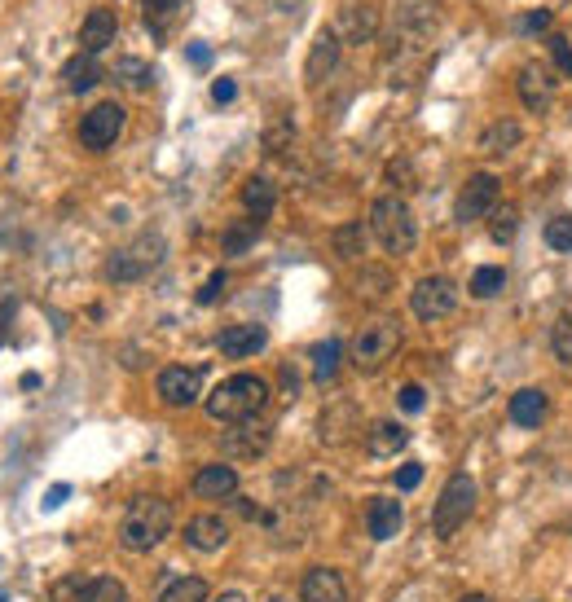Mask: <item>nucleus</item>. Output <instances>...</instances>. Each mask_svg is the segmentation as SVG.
Returning a JSON list of instances; mask_svg holds the SVG:
<instances>
[{
  "mask_svg": "<svg viewBox=\"0 0 572 602\" xmlns=\"http://www.w3.org/2000/svg\"><path fill=\"white\" fill-rule=\"evenodd\" d=\"M159 602H207V581L203 576H176L159 594Z\"/></svg>",
  "mask_w": 572,
  "mask_h": 602,
  "instance_id": "nucleus-29",
  "label": "nucleus"
},
{
  "mask_svg": "<svg viewBox=\"0 0 572 602\" xmlns=\"http://www.w3.org/2000/svg\"><path fill=\"white\" fill-rule=\"evenodd\" d=\"M418 484H423V466H418V462H410V466H401V471H396V488H401V493H414Z\"/></svg>",
  "mask_w": 572,
  "mask_h": 602,
  "instance_id": "nucleus-42",
  "label": "nucleus"
},
{
  "mask_svg": "<svg viewBox=\"0 0 572 602\" xmlns=\"http://www.w3.org/2000/svg\"><path fill=\"white\" fill-rule=\"evenodd\" d=\"M115 36H119V18L110 14V9H93V14L84 18V27H80V53H102V49H110L115 44Z\"/></svg>",
  "mask_w": 572,
  "mask_h": 602,
  "instance_id": "nucleus-15",
  "label": "nucleus"
},
{
  "mask_svg": "<svg viewBox=\"0 0 572 602\" xmlns=\"http://www.w3.org/2000/svg\"><path fill=\"white\" fill-rule=\"evenodd\" d=\"M198 392H203V374L190 370V365H168V370L159 374V400L172 409H185L194 405Z\"/></svg>",
  "mask_w": 572,
  "mask_h": 602,
  "instance_id": "nucleus-12",
  "label": "nucleus"
},
{
  "mask_svg": "<svg viewBox=\"0 0 572 602\" xmlns=\"http://www.w3.org/2000/svg\"><path fill=\"white\" fill-rule=\"evenodd\" d=\"M264 343H269V330H264V326H229L216 339V348L225 356H234V361H242V356L264 352Z\"/></svg>",
  "mask_w": 572,
  "mask_h": 602,
  "instance_id": "nucleus-20",
  "label": "nucleus"
},
{
  "mask_svg": "<svg viewBox=\"0 0 572 602\" xmlns=\"http://www.w3.org/2000/svg\"><path fill=\"white\" fill-rule=\"evenodd\" d=\"M14 312H18V304L9 295H0V343L9 339V321H14Z\"/></svg>",
  "mask_w": 572,
  "mask_h": 602,
  "instance_id": "nucleus-44",
  "label": "nucleus"
},
{
  "mask_svg": "<svg viewBox=\"0 0 572 602\" xmlns=\"http://www.w3.org/2000/svg\"><path fill=\"white\" fill-rule=\"evenodd\" d=\"M520 102H524V110H533V115H546L550 102H555V88H550V75L542 66L528 62L520 71Z\"/></svg>",
  "mask_w": 572,
  "mask_h": 602,
  "instance_id": "nucleus-18",
  "label": "nucleus"
},
{
  "mask_svg": "<svg viewBox=\"0 0 572 602\" xmlns=\"http://www.w3.org/2000/svg\"><path fill=\"white\" fill-rule=\"evenodd\" d=\"M546 44H550V58H555L559 75H572V44L564 36H546Z\"/></svg>",
  "mask_w": 572,
  "mask_h": 602,
  "instance_id": "nucleus-39",
  "label": "nucleus"
},
{
  "mask_svg": "<svg viewBox=\"0 0 572 602\" xmlns=\"http://www.w3.org/2000/svg\"><path fill=\"white\" fill-rule=\"evenodd\" d=\"M405 440H410V431H405L401 422H374V427L366 431L370 457H392V453H401Z\"/></svg>",
  "mask_w": 572,
  "mask_h": 602,
  "instance_id": "nucleus-25",
  "label": "nucleus"
},
{
  "mask_svg": "<svg viewBox=\"0 0 572 602\" xmlns=\"http://www.w3.org/2000/svg\"><path fill=\"white\" fill-rule=\"evenodd\" d=\"M410 308L418 321H440L458 308V286L449 277H423L410 295Z\"/></svg>",
  "mask_w": 572,
  "mask_h": 602,
  "instance_id": "nucleus-9",
  "label": "nucleus"
},
{
  "mask_svg": "<svg viewBox=\"0 0 572 602\" xmlns=\"http://www.w3.org/2000/svg\"><path fill=\"white\" fill-rule=\"evenodd\" d=\"M93 585L97 581H88V576H62V581H53V589H49V602H88L93 598Z\"/></svg>",
  "mask_w": 572,
  "mask_h": 602,
  "instance_id": "nucleus-28",
  "label": "nucleus"
},
{
  "mask_svg": "<svg viewBox=\"0 0 572 602\" xmlns=\"http://www.w3.org/2000/svg\"><path fill=\"white\" fill-rule=\"evenodd\" d=\"M546 247L559 251V255H572V216L559 211V216L546 220Z\"/></svg>",
  "mask_w": 572,
  "mask_h": 602,
  "instance_id": "nucleus-33",
  "label": "nucleus"
},
{
  "mask_svg": "<svg viewBox=\"0 0 572 602\" xmlns=\"http://www.w3.org/2000/svg\"><path fill=\"white\" fill-rule=\"evenodd\" d=\"M471 510H476V479L454 475L445 484V493H440L436 510H432V532H436V537H454L462 523L471 519Z\"/></svg>",
  "mask_w": 572,
  "mask_h": 602,
  "instance_id": "nucleus-6",
  "label": "nucleus"
},
{
  "mask_svg": "<svg viewBox=\"0 0 572 602\" xmlns=\"http://www.w3.org/2000/svg\"><path fill=\"white\" fill-rule=\"evenodd\" d=\"M242 207H247L251 220H269L273 207H278V185L269 181V176H247V185H242Z\"/></svg>",
  "mask_w": 572,
  "mask_h": 602,
  "instance_id": "nucleus-21",
  "label": "nucleus"
},
{
  "mask_svg": "<svg viewBox=\"0 0 572 602\" xmlns=\"http://www.w3.org/2000/svg\"><path fill=\"white\" fill-rule=\"evenodd\" d=\"M304 602H348V585L335 567H313L304 576V589H300Z\"/></svg>",
  "mask_w": 572,
  "mask_h": 602,
  "instance_id": "nucleus-16",
  "label": "nucleus"
},
{
  "mask_svg": "<svg viewBox=\"0 0 572 602\" xmlns=\"http://www.w3.org/2000/svg\"><path fill=\"white\" fill-rule=\"evenodd\" d=\"M238 493V471L225 462L216 466H203L194 475V497H207V501H220V497H234Z\"/></svg>",
  "mask_w": 572,
  "mask_h": 602,
  "instance_id": "nucleus-19",
  "label": "nucleus"
},
{
  "mask_svg": "<svg viewBox=\"0 0 572 602\" xmlns=\"http://www.w3.org/2000/svg\"><path fill=\"white\" fill-rule=\"evenodd\" d=\"M550 348H555V356L564 365H572V312H568V317H559L555 334H550Z\"/></svg>",
  "mask_w": 572,
  "mask_h": 602,
  "instance_id": "nucleus-35",
  "label": "nucleus"
},
{
  "mask_svg": "<svg viewBox=\"0 0 572 602\" xmlns=\"http://www.w3.org/2000/svg\"><path fill=\"white\" fill-rule=\"evenodd\" d=\"M502 286H506V269H498V264H484V269L471 273V295L476 299L502 295Z\"/></svg>",
  "mask_w": 572,
  "mask_h": 602,
  "instance_id": "nucleus-31",
  "label": "nucleus"
},
{
  "mask_svg": "<svg viewBox=\"0 0 572 602\" xmlns=\"http://www.w3.org/2000/svg\"><path fill=\"white\" fill-rule=\"evenodd\" d=\"M124 132V106L119 102H97L88 115L80 119V141L88 150H110Z\"/></svg>",
  "mask_w": 572,
  "mask_h": 602,
  "instance_id": "nucleus-8",
  "label": "nucleus"
},
{
  "mask_svg": "<svg viewBox=\"0 0 572 602\" xmlns=\"http://www.w3.org/2000/svg\"><path fill=\"white\" fill-rule=\"evenodd\" d=\"M62 75H66V88H71V93H88V88L102 84V66H97L93 53H75V58H66Z\"/></svg>",
  "mask_w": 572,
  "mask_h": 602,
  "instance_id": "nucleus-26",
  "label": "nucleus"
},
{
  "mask_svg": "<svg viewBox=\"0 0 572 602\" xmlns=\"http://www.w3.org/2000/svg\"><path fill=\"white\" fill-rule=\"evenodd\" d=\"M498 194H502V181L493 172L467 176V185H462V194L454 203V220L458 225H476V220H484L493 207H498Z\"/></svg>",
  "mask_w": 572,
  "mask_h": 602,
  "instance_id": "nucleus-7",
  "label": "nucleus"
},
{
  "mask_svg": "<svg viewBox=\"0 0 572 602\" xmlns=\"http://www.w3.org/2000/svg\"><path fill=\"white\" fill-rule=\"evenodd\" d=\"M220 449H225L229 457H238V462H256V457L269 449V427H256V422H238L234 431H225Z\"/></svg>",
  "mask_w": 572,
  "mask_h": 602,
  "instance_id": "nucleus-14",
  "label": "nucleus"
},
{
  "mask_svg": "<svg viewBox=\"0 0 572 602\" xmlns=\"http://www.w3.org/2000/svg\"><path fill=\"white\" fill-rule=\"evenodd\" d=\"M225 541H229V523L220 515H194L190 523H185V545L198 550V554L225 550Z\"/></svg>",
  "mask_w": 572,
  "mask_h": 602,
  "instance_id": "nucleus-13",
  "label": "nucleus"
},
{
  "mask_svg": "<svg viewBox=\"0 0 572 602\" xmlns=\"http://www.w3.org/2000/svg\"><path fill=\"white\" fill-rule=\"evenodd\" d=\"M462 602H489V598H484V594H467V598H462Z\"/></svg>",
  "mask_w": 572,
  "mask_h": 602,
  "instance_id": "nucleus-49",
  "label": "nucleus"
},
{
  "mask_svg": "<svg viewBox=\"0 0 572 602\" xmlns=\"http://www.w3.org/2000/svg\"><path fill=\"white\" fill-rule=\"evenodd\" d=\"M269 405V383L260 374H234L207 396V414L216 422H251Z\"/></svg>",
  "mask_w": 572,
  "mask_h": 602,
  "instance_id": "nucleus-2",
  "label": "nucleus"
},
{
  "mask_svg": "<svg viewBox=\"0 0 572 602\" xmlns=\"http://www.w3.org/2000/svg\"><path fill=\"white\" fill-rule=\"evenodd\" d=\"M115 75H119V84H124V88H137V93H146V88L154 84V66L141 62V58H119Z\"/></svg>",
  "mask_w": 572,
  "mask_h": 602,
  "instance_id": "nucleus-30",
  "label": "nucleus"
},
{
  "mask_svg": "<svg viewBox=\"0 0 572 602\" xmlns=\"http://www.w3.org/2000/svg\"><path fill=\"white\" fill-rule=\"evenodd\" d=\"M339 44H344V40L335 36V27L317 31L313 49H308V62H304V84H308V88H322L330 75L339 71Z\"/></svg>",
  "mask_w": 572,
  "mask_h": 602,
  "instance_id": "nucleus-10",
  "label": "nucleus"
},
{
  "mask_svg": "<svg viewBox=\"0 0 572 602\" xmlns=\"http://www.w3.org/2000/svg\"><path fill=\"white\" fill-rule=\"evenodd\" d=\"M273 5H278V9H295V5H300V0H273Z\"/></svg>",
  "mask_w": 572,
  "mask_h": 602,
  "instance_id": "nucleus-48",
  "label": "nucleus"
},
{
  "mask_svg": "<svg viewBox=\"0 0 572 602\" xmlns=\"http://www.w3.org/2000/svg\"><path fill=\"white\" fill-rule=\"evenodd\" d=\"M335 251L348 255V260H352V255H361V229H357V225L339 229V233H335Z\"/></svg>",
  "mask_w": 572,
  "mask_h": 602,
  "instance_id": "nucleus-40",
  "label": "nucleus"
},
{
  "mask_svg": "<svg viewBox=\"0 0 572 602\" xmlns=\"http://www.w3.org/2000/svg\"><path fill=\"white\" fill-rule=\"evenodd\" d=\"M489 233H493V242H515V233H520V211L515 207H493L489 211Z\"/></svg>",
  "mask_w": 572,
  "mask_h": 602,
  "instance_id": "nucleus-32",
  "label": "nucleus"
},
{
  "mask_svg": "<svg viewBox=\"0 0 572 602\" xmlns=\"http://www.w3.org/2000/svg\"><path fill=\"white\" fill-rule=\"evenodd\" d=\"M370 233L388 255H410L418 247V225H414V211L405 198L383 194L370 203Z\"/></svg>",
  "mask_w": 572,
  "mask_h": 602,
  "instance_id": "nucleus-3",
  "label": "nucleus"
},
{
  "mask_svg": "<svg viewBox=\"0 0 572 602\" xmlns=\"http://www.w3.org/2000/svg\"><path fill=\"white\" fill-rule=\"evenodd\" d=\"M269 602H291V598H269Z\"/></svg>",
  "mask_w": 572,
  "mask_h": 602,
  "instance_id": "nucleus-50",
  "label": "nucleus"
},
{
  "mask_svg": "<svg viewBox=\"0 0 572 602\" xmlns=\"http://www.w3.org/2000/svg\"><path fill=\"white\" fill-rule=\"evenodd\" d=\"M339 356H344V343H339V339H322V343L313 348V378H317L322 387L330 383V378H335Z\"/></svg>",
  "mask_w": 572,
  "mask_h": 602,
  "instance_id": "nucleus-27",
  "label": "nucleus"
},
{
  "mask_svg": "<svg viewBox=\"0 0 572 602\" xmlns=\"http://www.w3.org/2000/svg\"><path fill=\"white\" fill-rule=\"evenodd\" d=\"M168 532H172V501L150 497V493L132 497L124 519H119V541H124V550H132V554L154 550Z\"/></svg>",
  "mask_w": 572,
  "mask_h": 602,
  "instance_id": "nucleus-1",
  "label": "nucleus"
},
{
  "mask_svg": "<svg viewBox=\"0 0 572 602\" xmlns=\"http://www.w3.org/2000/svg\"><path fill=\"white\" fill-rule=\"evenodd\" d=\"M185 58H190L194 66H207V62H212V49H207V44H190V49H185Z\"/></svg>",
  "mask_w": 572,
  "mask_h": 602,
  "instance_id": "nucleus-46",
  "label": "nucleus"
},
{
  "mask_svg": "<svg viewBox=\"0 0 572 602\" xmlns=\"http://www.w3.org/2000/svg\"><path fill=\"white\" fill-rule=\"evenodd\" d=\"M225 286H229V273H225V269H216L212 277H207V286H203V291H198V304H216Z\"/></svg>",
  "mask_w": 572,
  "mask_h": 602,
  "instance_id": "nucleus-41",
  "label": "nucleus"
},
{
  "mask_svg": "<svg viewBox=\"0 0 572 602\" xmlns=\"http://www.w3.org/2000/svg\"><path fill=\"white\" fill-rule=\"evenodd\" d=\"M396 405L405 409V414H423V405H427V392L418 383H405L401 392H396Z\"/></svg>",
  "mask_w": 572,
  "mask_h": 602,
  "instance_id": "nucleus-37",
  "label": "nucleus"
},
{
  "mask_svg": "<svg viewBox=\"0 0 572 602\" xmlns=\"http://www.w3.org/2000/svg\"><path fill=\"white\" fill-rule=\"evenodd\" d=\"M401 523H405V510H401V501H396V497H374L370 501L366 528H370L374 541H392L396 532H401Z\"/></svg>",
  "mask_w": 572,
  "mask_h": 602,
  "instance_id": "nucleus-17",
  "label": "nucleus"
},
{
  "mask_svg": "<svg viewBox=\"0 0 572 602\" xmlns=\"http://www.w3.org/2000/svg\"><path fill=\"white\" fill-rule=\"evenodd\" d=\"M88 602H128V589H124V581H115V576H102V581L93 585V598Z\"/></svg>",
  "mask_w": 572,
  "mask_h": 602,
  "instance_id": "nucleus-36",
  "label": "nucleus"
},
{
  "mask_svg": "<svg viewBox=\"0 0 572 602\" xmlns=\"http://www.w3.org/2000/svg\"><path fill=\"white\" fill-rule=\"evenodd\" d=\"M335 36L348 44H370L379 36V5H361V0L344 5L335 18Z\"/></svg>",
  "mask_w": 572,
  "mask_h": 602,
  "instance_id": "nucleus-11",
  "label": "nucleus"
},
{
  "mask_svg": "<svg viewBox=\"0 0 572 602\" xmlns=\"http://www.w3.org/2000/svg\"><path fill=\"white\" fill-rule=\"evenodd\" d=\"M520 141H524V128L515 124V119H498L493 128L480 132V154H489V159H506Z\"/></svg>",
  "mask_w": 572,
  "mask_h": 602,
  "instance_id": "nucleus-23",
  "label": "nucleus"
},
{
  "mask_svg": "<svg viewBox=\"0 0 572 602\" xmlns=\"http://www.w3.org/2000/svg\"><path fill=\"white\" fill-rule=\"evenodd\" d=\"M511 422L524 431L542 427L546 422V392H537V387H524V392L511 396Z\"/></svg>",
  "mask_w": 572,
  "mask_h": 602,
  "instance_id": "nucleus-24",
  "label": "nucleus"
},
{
  "mask_svg": "<svg viewBox=\"0 0 572 602\" xmlns=\"http://www.w3.org/2000/svg\"><path fill=\"white\" fill-rule=\"evenodd\" d=\"M260 238V220H242V225H234L225 233V255H247L251 251V242Z\"/></svg>",
  "mask_w": 572,
  "mask_h": 602,
  "instance_id": "nucleus-34",
  "label": "nucleus"
},
{
  "mask_svg": "<svg viewBox=\"0 0 572 602\" xmlns=\"http://www.w3.org/2000/svg\"><path fill=\"white\" fill-rule=\"evenodd\" d=\"M234 97H238V84L229 80V75H225V80H216V84H212V102H216V106L234 102Z\"/></svg>",
  "mask_w": 572,
  "mask_h": 602,
  "instance_id": "nucleus-43",
  "label": "nucleus"
},
{
  "mask_svg": "<svg viewBox=\"0 0 572 602\" xmlns=\"http://www.w3.org/2000/svg\"><path fill=\"white\" fill-rule=\"evenodd\" d=\"M216 602H247V598H242V594H220Z\"/></svg>",
  "mask_w": 572,
  "mask_h": 602,
  "instance_id": "nucleus-47",
  "label": "nucleus"
},
{
  "mask_svg": "<svg viewBox=\"0 0 572 602\" xmlns=\"http://www.w3.org/2000/svg\"><path fill=\"white\" fill-rule=\"evenodd\" d=\"M185 5H190V0H141V18H146L150 36H154V40L168 36L176 22L185 18Z\"/></svg>",
  "mask_w": 572,
  "mask_h": 602,
  "instance_id": "nucleus-22",
  "label": "nucleus"
},
{
  "mask_svg": "<svg viewBox=\"0 0 572 602\" xmlns=\"http://www.w3.org/2000/svg\"><path fill=\"white\" fill-rule=\"evenodd\" d=\"M396 348H401V326H396L392 317H374V321H366V330L357 334V343H352V361H357V370L374 374L392 361Z\"/></svg>",
  "mask_w": 572,
  "mask_h": 602,
  "instance_id": "nucleus-4",
  "label": "nucleus"
},
{
  "mask_svg": "<svg viewBox=\"0 0 572 602\" xmlns=\"http://www.w3.org/2000/svg\"><path fill=\"white\" fill-rule=\"evenodd\" d=\"M159 260H163V238H159V233H141L137 242L119 247L106 260V277H110V282H141L146 273L159 269Z\"/></svg>",
  "mask_w": 572,
  "mask_h": 602,
  "instance_id": "nucleus-5",
  "label": "nucleus"
},
{
  "mask_svg": "<svg viewBox=\"0 0 572 602\" xmlns=\"http://www.w3.org/2000/svg\"><path fill=\"white\" fill-rule=\"evenodd\" d=\"M66 497H71V484H53L49 493H44V501H40V506H44V510H58Z\"/></svg>",
  "mask_w": 572,
  "mask_h": 602,
  "instance_id": "nucleus-45",
  "label": "nucleus"
},
{
  "mask_svg": "<svg viewBox=\"0 0 572 602\" xmlns=\"http://www.w3.org/2000/svg\"><path fill=\"white\" fill-rule=\"evenodd\" d=\"M515 31H520V36H542V31H550V9H533V14H524L520 22H515Z\"/></svg>",
  "mask_w": 572,
  "mask_h": 602,
  "instance_id": "nucleus-38",
  "label": "nucleus"
}]
</instances>
